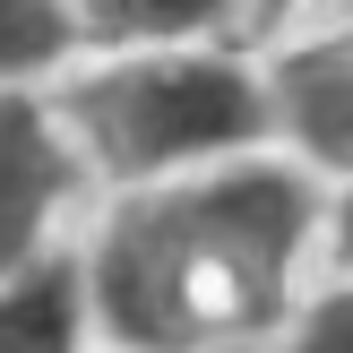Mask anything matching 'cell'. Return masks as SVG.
Masks as SVG:
<instances>
[{
  "instance_id": "obj_7",
  "label": "cell",
  "mask_w": 353,
  "mask_h": 353,
  "mask_svg": "<svg viewBox=\"0 0 353 353\" xmlns=\"http://www.w3.org/2000/svg\"><path fill=\"white\" fill-rule=\"evenodd\" d=\"M276 353H353V276H327L293 302Z\"/></svg>"
},
{
  "instance_id": "obj_6",
  "label": "cell",
  "mask_w": 353,
  "mask_h": 353,
  "mask_svg": "<svg viewBox=\"0 0 353 353\" xmlns=\"http://www.w3.org/2000/svg\"><path fill=\"white\" fill-rule=\"evenodd\" d=\"M78 69L69 0H0V86H61Z\"/></svg>"
},
{
  "instance_id": "obj_5",
  "label": "cell",
  "mask_w": 353,
  "mask_h": 353,
  "mask_svg": "<svg viewBox=\"0 0 353 353\" xmlns=\"http://www.w3.org/2000/svg\"><path fill=\"white\" fill-rule=\"evenodd\" d=\"M0 353H95L78 250L43 259L26 276H0Z\"/></svg>"
},
{
  "instance_id": "obj_9",
  "label": "cell",
  "mask_w": 353,
  "mask_h": 353,
  "mask_svg": "<svg viewBox=\"0 0 353 353\" xmlns=\"http://www.w3.org/2000/svg\"><path fill=\"white\" fill-rule=\"evenodd\" d=\"M259 9H285V0H259Z\"/></svg>"
},
{
  "instance_id": "obj_8",
  "label": "cell",
  "mask_w": 353,
  "mask_h": 353,
  "mask_svg": "<svg viewBox=\"0 0 353 353\" xmlns=\"http://www.w3.org/2000/svg\"><path fill=\"white\" fill-rule=\"evenodd\" d=\"M319 250L336 259V276H353V172L327 190V233H319Z\"/></svg>"
},
{
  "instance_id": "obj_1",
  "label": "cell",
  "mask_w": 353,
  "mask_h": 353,
  "mask_svg": "<svg viewBox=\"0 0 353 353\" xmlns=\"http://www.w3.org/2000/svg\"><path fill=\"white\" fill-rule=\"evenodd\" d=\"M327 233V190L285 147L190 181L95 199L78 285L95 353H241L276 345Z\"/></svg>"
},
{
  "instance_id": "obj_2",
  "label": "cell",
  "mask_w": 353,
  "mask_h": 353,
  "mask_svg": "<svg viewBox=\"0 0 353 353\" xmlns=\"http://www.w3.org/2000/svg\"><path fill=\"white\" fill-rule=\"evenodd\" d=\"M69 138L86 155L95 199L155 181H190V172L241 164V155L276 147V95L268 69L241 61L233 43H181V52H86L61 86Z\"/></svg>"
},
{
  "instance_id": "obj_3",
  "label": "cell",
  "mask_w": 353,
  "mask_h": 353,
  "mask_svg": "<svg viewBox=\"0 0 353 353\" xmlns=\"http://www.w3.org/2000/svg\"><path fill=\"white\" fill-rule=\"evenodd\" d=\"M95 216V181L52 86H0V276L78 250L69 216Z\"/></svg>"
},
{
  "instance_id": "obj_4",
  "label": "cell",
  "mask_w": 353,
  "mask_h": 353,
  "mask_svg": "<svg viewBox=\"0 0 353 353\" xmlns=\"http://www.w3.org/2000/svg\"><path fill=\"white\" fill-rule=\"evenodd\" d=\"M78 9V61L86 52H181V43H233V26L259 0H69Z\"/></svg>"
}]
</instances>
